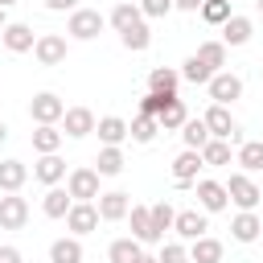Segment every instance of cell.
Instances as JSON below:
<instances>
[{"label":"cell","mask_w":263,"mask_h":263,"mask_svg":"<svg viewBox=\"0 0 263 263\" xmlns=\"http://www.w3.org/2000/svg\"><path fill=\"white\" fill-rule=\"evenodd\" d=\"M103 25H107V16L99 12V8H74L70 12V21H66V33L74 37V41H95L99 33H103Z\"/></svg>","instance_id":"obj_1"},{"label":"cell","mask_w":263,"mask_h":263,"mask_svg":"<svg viewBox=\"0 0 263 263\" xmlns=\"http://www.w3.org/2000/svg\"><path fill=\"white\" fill-rule=\"evenodd\" d=\"M226 197H230L238 210H255V205L263 201V189L251 181V173H230V181H226Z\"/></svg>","instance_id":"obj_2"},{"label":"cell","mask_w":263,"mask_h":263,"mask_svg":"<svg viewBox=\"0 0 263 263\" xmlns=\"http://www.w3.org/2000/svg\"><path fill=\"white\" fill-rule=\"evenodd\" d=\"M66 193L74 197V201H95L99 197V173L95 168H70L66 173Z\"/></svg>","instance_id":"obj_3"},{"label":"cell","mask_w":263,"mask_h":263,"mask_svg":"<svg viewBox=\"0 0 263 263\" xmlns=\"http://www.w3.org/2000/svg\"><path fill=\"white\" fill-rule=\"evenodd\" d=\"M205 90H210V99H214V103L230 107V103L242 95V78H238V74H230V70H214V78L205 82Z\"/></svg>","instance_id":"obj_4"},{"label":"cell","mask_w":263,"mask_h":263,"mask_svg":"<svg viewBox=\"0 0 263 263\" xmlns=\"http://www.w3.org/2000/svg\"><path fill=\"white\" fill-rule=\"evenodd\" d=\"M62 115H66V103H62L53 90L33 95V103H29V119H33V123H62Z\"/></svg>","instance_id":"obj_5"},{"label":"cell","mask_w":263,"mask_h":263,"mask_svg":"<svg viewBox=\"0 0 263 263\" xmlns=\"http://www.w3.org/2000/svg\"><path fill=\"white\" fill-rule=\"evenodd\" d=\"M201 119H205V127H210V136H214V140H230V144H238V123H234L230 107L214 103V107H210Z\"/></svg>","instance_id":"obj_6"},{"label":"cell","mask_w":263,"mask_h":263,"mask_svg":"<svg viewBox=\"0 0 263 263\" xmlns=\"http://www.w3.org/2000/svg\"><path fill=\"white\" fill-rule=\"evenodd\" d=\"M201 168H205V160H201V152H197V148L177 152V156H173V185H181V189H185V185H193Z\"/></svg>","instance_id":"obj_7"},{"label":"cell","mask_w":263,"mask_h":263,"mask_svg":"<svg viewBox=\"0 0 263 263\" xmlns=\"http://www.w3.org/2000/svg\"><path fill=\"white\" fill-rule=\"evenodd\" d=\"M29 222V201L21 193H4L0 197V230H25Z\"/></svg>","instance_id":"obj_8"},{"label":"cell","mask_w":263,"mask_h":263,"mask_svg":"<svg viewBox=\"0 0 263 263\" xmlns=\"http://www.w3.org/2000/svg\"><path fill=\"white\" fill-rule=\"evenodd\" d=\"M95 111L90 107H66V115H62V136H70V140H82V136H90L95 132Z\"/></svg>","instance_id":"obj_9"},{"label":"cell","mask_w":263,"mask_h":263,"mask_svg":"<svg viewBox=\"0 0 263 263\" xmlns=\"http://www.w3.org/2000/svg\"><path fill=\"white\" fill-rule=\"evenodd\" d=\"M99 222H103V218H99V205H95V201H74L70 214H66V226H70V234H78V238L90 234Z\"/></svg>","instance_id":"obj_10"},{"label":"cell","mask_w":263,"mask_h":263,"mask_svg":"<svg viewBox=\"0 0 263 263\" xmlns=\"http://www.w3.org/2000/svg\"><path fill=\"white\" fill-rule=\"evenodd\" d=\"M33 53H37L41 66H62L66 62V37L62 33H41L33 41Z\"/></svg>","instance_id":"obj_11"},{"label":"cell","mask_w":263,"mask_h":263,"mask_svg":"<svg viewBox=\"0 0 263 263\" xmlns=\"http://www.w3.org/2000/svg\"><path fill=\"white\" fill-rule=\"evenodd\" d=\"M0 41H4V49H8V53H29L37 37H33V29H29L25 21H8V25L0 29Z\"/></svg>","instance_id":"obj_12"},{"label":"cell","mask_w":263,"mask_h":263,"mask_svg":"<svg viewBox=\"0 0 263 263\" xmlns=\"http://www.w3.org/2000/svg\"><path fill=\"white\" fill-rule=\"evenodd\" d=\"M193 185H197V205H201L205 214H222V210L230 205L222 181H193Z\"/></svg>","instance_id":"obj_13"},{"label":"cell","mask_w":263,"mask_h":263,"mask_svg":"<svg viewBox=\"0 0 263 263\" xmlns=\"http://www.w3.org/2000/svg\"><path fill=\"white\" fill-rule=\"evenodd\" d=\"M173 230H177L185 242L201 238V234L210 230V222H205V210H177V218H173Z\"/></svg>","instance_id":"obj_14"},{"label":"cell","mask_w":263,"mask_h":263,"mask_svg":"<svg viewBox=\"0 0 263 263\" xmlns=\"http://www.w3.org/2000/svg\"><path fill=\"white\" fill-rule=\"evenodd\" d=\"M99 218L103 222H119V218H127V210H132V197L123 193V189H111V193H99Z\"/></svg>","instance_id":"obj_15"},{"label":"cell","mask_w":263,"mask_h":263,"mask_svg":"<svg viewBox=\"0 0 263 263\" xmlns=\"http://www.w3.org/2000/svg\"><path fill=\"white\" fill-rule=\"evenodd\" d=\"M251 33H255L251 16L230 12V16H226V25H222V45H226V49H230V45H247V41H251Z\"/></svg>","instance_id":"obj_16"},{"label":"cell","mask_w":263,"mask_h":263,"mask_svg":"<svg viewBox=\"0 0 263 263\" xmlns=\"http://www.w3.org/2000/svg\"><path fill=\"white\" fill-rule=\"evenodd\" d=\"M33 177H37L41 185H58V181H66V160H62L58 152H45V156L33 164Z\"/></svg>","instance_id":"obj_17"},{"label":"cell","mask_w":263,"mask_h":263,"mask_svg":"<svg viewBox=\"0 0 263 263\" xmlns=\"http://www.w3.org/2000/svg\"><path fill=\"white\" fill-rule=\"evenodd\" d=\"M259 230H263V222H259V214H255V210H238V214H234V222H230L234 242H255V238H259Z\"/></svg>","instance_id":"obj_18"},{"label":"cell","mask_w":263,"mask_h":263,"mask_svg":"<svg viewBox=\"0 0 263 263\" xmlns=\"http://www.w3.org/2000/svg\"><path fill=\"white\" fill-rule=\"evenodd\" d=\"M123 164H127V160H123V148H115V144H103L99 156H95V173H99V177H119Z\"/></svg>","instance_id":"obj_19"},{"label":"cell","mask_w":263,"mask_h":263,"mask_svg":"<svg viewBox=\"0 0 263 263\" xmlns=\"http://www.w3.org/2000/svg\"><path fill=\"white\" fill-rule=\"evenodd\" d=\"M25 181H29L25 160H0V193H21Z\"/></svg>","instance_id":"obj_20"},{"label":"cell","mask_w":263,"mask_h":263,"mask_svg":"<svg viewBox=\"0 0 263 263\" xmlns=\"http://www.w3.org/2000/svg\"><path fill=\"white\" fill-rule=\"evenodd\" d=\"M189 263H222V242L210 238V234L193 238L189 242Z\"/></svg>","instance_id":"obj_21"},{"label":"cell","mask_w":263,"mask_h":263,"mask_svg":"<svg viewBox=\"0 0 263 263\" xmlns=\"http://www.w3.org/2000/svg\"><path fill=\"white\" fill-rule=\"evenodd\" d=\"M49 263H82V242H78V234L53 238V242H49Z\"/></svg>","instance_id":"obj_22"},{"label":"cell","mask_w":263,"mask_h":263,"mask_svg":"<svg viewBox=\"0 0 263 263\" xmlns=\"http://www.w3.org/2000/svg\"><path fill=\"white\" fill-rule=\"evenodd\" d=\"M185 119H189V111H185V99H177V95H173V99L164 103V111L156 115L160 132H181V123H185Z\"/></svg>","instance_id":"obj_23"},{"label":"cell","mask_w":263,"mask_h":263,"mask_svg":"<svg viewBox=\"0 0 263 263\" xmlns=\"http://www.w3.org/2000/svg\"><path fill=\"white\" fill-rule=\"evenodd\" d=\"M95 132H99L103 144H115V148H119V144L127 140V119H119V115H103V119L95 123Z\"/></svg>","instance_id":"obj_24"},{"label":"cell","mask_w":263,"mask_h":263,"mask_svg":"<svg viewBox=\"0 0 263 263\" xmlns=\"http://www.w3.org/2000/svg\"><path fill=\"white\" fill-rule=\"evenodd\" d=\"M62 132H58V123H37V132H33V152L37 156H45V152H58L62 148Z\"/></svg>","instance_id":"obj_25"},{"label":"cell","mask_w":263,"mask_h":263,"mask_svg":"<svg viewBox=\"0 0 263 263\" xmlns=\"http://www.w3.org/2000/svg\"><path fill=\"white\" fill-rule=\"evenodd\" d=\"M70 205H74V197H70L66 189H58V185H49V189H45V197H41L45 218H66V214H70Z\"/></svg>","instance_id":"obj_26"},{"label":"cell","mask_w":263,"mask_h":263,"mask_svg":"<svg viewBox=\"0 0 263 263\" xmlns=\"http://www.w3.org/2000/svg\"><path fill=\"white\" fill-rule=\"evenodd\" d=\"M127 218H132V238H140V242H160V238L152 234V214H148V205H132Z\"/></svg>","instance_id":"obj_27"},{"label":"cell","mask_w":263,"mask_h":263,"mask_svg":"<svg viewBox=\"0 0 263 263\" xmlns=\"http://www.w3.org/2000/svg\"><path fill=\"white\" fill-rule=\"evenodd\" d=\"M181 86V70H168V66H156L148 74V90H160V95H177Z\"/></svg>","instance_id":"obj_28"},{"label":"cell","mask_w":263,"mask_h":263,"mask_svg":"<svg viewBox=\"0 0 263 263\" xmlns=\"http://www.w3.org/2000/svg\"><path fill=\"white\" fill-rule=\"evenodd\" d=\"M201 160H205V168H222V164H230V140H205L201 144Z\"/></svg>","instance_id":"obj_29"},{"label":"cell","mask_w":263,"mask_h":263,"mask_svg":"<svg viewBox=\"0 0 263 263\" xmlns=\"http://www.w3.org/2000/svg\"><path fill=\"white\" fill-rule=\"evenodd\" d=\"M238 168L242 173H263V140L238 144Z\"/></svg>","instance_id":"obj_30"},{"label":"cell","mask_w":263,"mask_h":263,"mask_svg":"<svg viewBox=\"0 0 263 263\" xmlns=\"http://www.w3.org/2000/svg\"><path fill=\"white\" fill-rule=\"evenodd\" d=\"M107 21L115 25V33H123V29L140 25V21H144V12H140V4H127V0H123V4H115V8H111V16H107Z\"/></svg>","instance_id":"obj_31"},{"label":"cell","mask_w":263,"mask_h":263,"mask_svg":"<svg viewBox=\"0 0 263 263\" xmlns=\"http://www.w3.org/2000/svg\"><path fill=\"white\" fill-rule=\"evenodd\" d=\"M156 132H160L156 115H136V119L127 123V136H132L136 144H152V140H156Z\"/></svg>","instance_id":"obj_32"},{"label":"cell","mask_w":263,"mask_h":263,"mask_svg":"<svg viewBox=\"0 0 263 263\" xmlns=\"http://www.w3.org/2000/svg\"><path fill=\"white\" fill-rule=\"evenodd\" d=\"M140 251H144L140 238H115V242L107 247V259H111V263H136Z\"/></svg>","instance_id":"obj_33"},{"label":"cell","mask_w":263,"mask_h":263,"mask_svg":"<svg viewBox=\"0 0 263 263\" xmlns=\"http://www.w3.org/2000/svg\"><path fill=\"white\" fill-rule=\"evenodd\" d=\"M119 41H123V49H132V53H144V49L152 45V33H148V25L140 21V25L123 29V33H119Z\"/></svg>","instance_id":"obj_34"},{"label":"cell","mask_w":263,"mask_h":263,"mask_svg":"<svg viewBox=\"0 0 263 263\" xmlns=\"http://www.w3.org/2000/svg\"><path fill=\"white\" fill-rule=\"evenodd\" d=\"M148 214H152V234L164 242V230H173V218H177V210H173L168 201H156V205H148Z\"/></svg>","instance_id":"obj_35"},{"label":"cell","mask_w":263,"mask_h":263,"mask_svg":"<svg viewBox=\"0 0 263 263\" xmlns=\"http://www.w3.org/2000/svg\"><path fill=\"white\" fill-rule=\"evenodd\" d=\"M181 78H185V82H193V86H205V82L214 78V70L193 53V58H185V66H181Z\"/></svg>","instance_id":"obj_36"},{"label":"cell","mask_w":263,"mask_h":263,"mask_svg":"<svg viewBox=\"0 0 263 263\" xmlns=\"http://www.w3.org/2000/svg\"><path fill=\"white\" fill-rule=\"evenodd\" d=\"M181 140H185V148H197V152H201V144L210 140L205 119H185V123H181Z\"/></svg>","instance_id":"obj_37"},{"label":"cell","mask_w":263,"mask_h":263,"mask_svg":"<svg viewBox=\"0 0 263 263\" xmlns=\"http://www.w3.org/2000/svg\"><path fill=\"white\" fill-rule=\"evenodd\" d=\"M197 58H201L210 70H222V66H226V45H222V41H201V45H197Z\"/></svg>","instance_id":"obj_38"},{"label":"cell","mask_w":263,"mask_h":263,"mask_svg":"<svg viewBox=\"0 0 263 263\" xmlns=\"http://www.w3.org/2000/svg\"><path fill=\"white\" fill-rule=\"evenodd\" d=\"M201 21L205 25H226V16H230V0H201Z\"/></svg>","instance_id":"obj_39"},{"label":"cell","mask_w":263,"mask_h":263,"mask_svg":"<svg viewBox=\"0 0 263 263\" xmlns=\"http://www.w3.org/2000/svg\"><path fill=\"white\" fill-rule=\"evenodd\" d=\"M168 99H173V95H160V90H148V95L140 99V115H160Z\"/></svg>","instance_id":"obj_40"},{"label":"cell","mask_w":263,"mask_h":263,"mask_svg":"<svg viewBox=\"0 0 263 263\" xmlns=\"http://www.w3.org/2000/svg\"><path fill=\"white\" fill-rule=\"evenodd\" d=\"M156 259H160V263H189V247H185V242H164Z\"/></svg>","instance_id":"obj_41"},{"label":"cell","mask_w":263,"mask_h":263,"mask_svg":"<svg viewBox=\"0 0 263 263\" xmlns=\"http://www.w3.org/2000/svg\"><path fill=\"white\" fill-rule=\"evenodd\" d=\"M140 12L152 16V21H156V16H168V12H173V0H140Z\"/></svg>","instance_id":"obj_42"},{"label":"cell","mask_w":263,"mask_h":263,"mask_svg":"<svg viewBox=\"0 0 263 263\" xmlns=\"http://www.w3.org/2000/svg\"><path fill=\"white\" fill-rule=\"evenodd\" d=\"M0 263H25V259H21V251L12 242H0Z\"/></svg>","instance_id":"obj_43"},{"label":"cell","mask_w":263,"mask_h":263,"mask_svg":"<svg viewBox=\"0 0 263 263\" xmlns=\"http://www.w3.org/2000/svg\"><path fill=\"white\" fill-rule=\"evenodd\" d=\"M45 8H49V12H74L78 0H45Z\"/></svg>","instance_id":"obj_44"},{"label":"cell","mask_w":263,"mask_h":263,"mask_svg":"<svg viewBox=\"0 0 263 263\" xmlns=\"http://www.w3.org/2000/svg\"><path fill=\"white\" fill-rule=\"evenodd\" d=\"M173 8H181V12H197L201 0H173Z\"/></svg>","instance_id":"obj_45"},{"label":"cell","mask_w":263,"mask_h":263,"mask_svg":"<svg viewBox=\"0 0 263 263\" xmlns=\"http://www.w3.org/2000/svg\"><path fill=\"white\" fill-rule=\"evenodd\" d=\"M136 263H160V259H156V255H148V251H140V255H136Z\"/></svg>","instance_id":"obj_46"},{"label":"cell","mask_w":263,"mask_h":263,"mask_svg":"<svg viewBox=\"0 0 263 263\" xmlns=\"http://www.w3.org/2000/svg\"><path fill=\"white\" fill-rule=\"evenodd\" d=\"M4 140H8V123L0 119V144H4Z\"/></svg>","instance_id":"obj_47"},{"label":"cell","mask_w":263,"mask_h":263,"mask_svg":"<svg viewBox=\"0 0 263 263\" xmlns=\"http://www.w3.org/2000/svg\"><path fill=\"white\" fill-rule=\"evenodd\" d=\"M4 25H8V12H4V8H0V29H4Z\"/></svg>","instance_id":"obj_48"},{"label":"cell","mask_w":263,"mask_h":263,"mask_svg":"<svg viewBox=\"0 0 263 263\" xmlns=\"http://www.w3.org/2000/svg\"><path fill=\"white\" fill-rule=\"evenodd\" d=\"M12 4H16V0H0V8H12Z\"/></svg>","instance_id":"obj_49"},{"label":"cell","mask_w":263,"mask_h":263,"mask_svg":"<svg viewBox=\"0 0 263 263\" xmlns=\"http://www.w3.org/2000/svg\"><path fill=\"white\" fill-rule=\"evenodd\" d=\"M259 12H263V0H259Z\"/></svg>","instance_id":"obj_50"},{"label":"cell","mask_w":263,"mask_h":263,"mask_svg":"<svg viewBox=\"0 0 263 263\" xmlns=\"http://www.w3.org/2000/svg\"><path fill=\"white\" fill-rule=\"evenodd\" d=\"M259 189H263V185H259Z\"/></svg>","instance_id":"obj_51"}]
</instances>
